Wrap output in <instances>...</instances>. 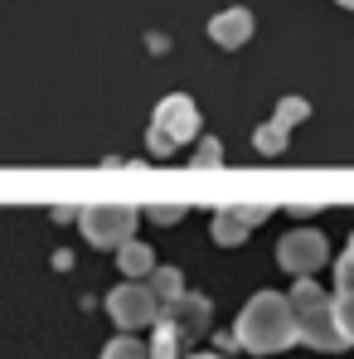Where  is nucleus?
<instances>
[{"mask_svg":"<svg viewBox=\"0 0 354 359\" xmlns=\"http://www.w3.org/2000/svg\"><path fill=\"white\" fill-rule=\"evenodd\" d=\"M189 161H194V165H219V161H224V151H219V141H204Z\"/></svg>","mask_w":354,"mask_h":359,"instance_id":"19","label":"nucleus"},{"mask_svg":"<svg viewBox=\"0 0 354 359\" xmlns=\"http://www.w3.org/2000/svg\"><path fill=\"white\" fill-rule=\"evenodd\" d=\"M179 214H184L179 204H151V219H156V224H175Z\"/></svg>","mask_w":354,"mask_h":359,"instance_id":"21","label":"nucleus"},{"mask_svg":"<svg viewBox=\"0 0 354 359\" xmlns=\"http://www.w3.org/2000/svg\"><path fill=\"white\" fill-rule=\"evenodd\" d=\"M199 136V107L184 97V93H170L156 117H151V131H146V151L151 156H175L184 141Z\"/></svg>","mask_w":354,"mask_h":359,"instance_id":"3","label":"nucleus"},{"mask_svg":"<svg viewBox=\"0 0 354 359\" xmlns=\"http://www.w3.org/2000/svg\"><path fill=\"white\" fill-rule=\"evenodd\" d=\"M136 224H141V209H131V204H88V209H78V229L93 248L117 252L126 238H136Z\"/></svg>","mask_w":354,"mask_h":359,"instance_id":"4","label":"nucleus"},{"mask_svg":"<svg viewBox=\"0 0 354 359\" xmlns=\"http://www.w3.org/2000/svg\"><path fill=\"white\" fill-rule=\"evenodd\" d=\"M287 297H292V316H296L301 345H311V350H320V355L345 350V330H340V316H335V297H330V292H320L311 277H296V287Z\"/></svg>","mask_w":354,"mask_h":359,"instance_id":"2","label":"nucleus"},{"mask_svg":"<svg viewBox=\"0 0 354 359\" xmlns=\"http://www.w3.org/2000/svg\"><path fill=\"white\" fill-rule=\"evenodd\" d=\"M209 39H214L219 49H238V44H247V39H252V10H243V5L219 10V15L209 20Z\"/></svg>","mask_w":354,"mask_h":359,"instance_id":"8","label":"nucleus"},{"mask_svg":"<svg viewBox=\"0 0 354 359\" xmlns=\"http://www.w3.org/2000/svg\"><path fill=\"white\" fill-rule=\"evenodd\" d=\"M146 287L161 297V306H165V301H175V297H184V277H179L175 267H156V272L146 277Z\"/></svg>","mask_w":354,"mask_h":359,"instance_id":"12","label":"nucleus"},{"mask_svg":"<svg viewBox=\"0 0 354 359\" xmlns=\"http://www.w3.org/2000/svg\"><path fill=\"white\" fill-rule=\"evenodd\" d=\"M238 340L247 355H282L296 340V316H292V297L287 292H257L247 297V306L238 311Z\"/></svg>","mask_w":354,"mask_h":359,"instance_id":"1","label":"nucleus"},{"mask_svg":"<svg viewBox=\"0 0 354 359\" xmlns=\"http://www.w3.org/2000/svg\"><path fill=\"white\" fill-rule=\"evenodd\" d=\"M325 257H330V243H325L320 229H292V233H282V243H277V262L292 277H311Z\"/></svg>","mask_w":354,"mask_h":359,"instance_id":"6","label":"nucleus"},{"mask_svg":"<svg viewBox=\"0 0 354 359\" xmlns=\"http://www.w3.org/2000/svg\"><path fill=\"white\" fill-rule=\"evenodd\" d=\"M335 297H354V257L350 252L335 262Z\"/></svg>","mask_w":354,"mask_h":359,"instance_id":"16","label":"nucleus"},{"mask_svg":"<svg viewBox=\"0 0 354 359\" xmlns=\"http://www.w3.org/2000/svg\"><path fill=\"white\" fill-rule=\"evenodd\" d=\"M350 257H354V233H350Z\"/></svg>","mask_w":354,"mask_h":359,"instance_id":"24","label":"nucleus"},{"mask_svg":"<svg viewBox=\"0 0 354 359\" xmlns=\"http://www.w3.org/2000/svg\"><path fill=\"white\" fill-rule=\"evenodd\" d=\"M335 5H345V10H354V0H335Z\"/></svg>","mask_w":354,"mask_h":359,"instance_id":"23","label":"nucleus"},{"mask_svg":"<svg viewBox=\"0 0 354 359\" xmlns=\"http://www.w3.org/2000/svg\"><path fill=\"white\" fill-rule=\"evenodd\" d=\"M151 330H156V335H151V359H189V355H184L189 335H179L170 320H156Z\"/></svg>","mask_w":354,"mask_h":359,"instance_id":"10","label":"nucleus"},{"mask_svg":"<svg viewBox=\"0 0 354 359\" xmlns=\"http://www.w3.org/2000/svg\"><path fill=\"white\" fill-rule=\"evenodd\" d=\"M107 316L121 330H146V325L161 320V297L146 282H121V287L107 292Z\"/></svg>","mask_w":354,"mask_h":359,"instance_id":"5","label":"nucleus"},{"mask_svg":"<svg viewBox=\"0 0 354 359\" xmlns=\"http://www.w3.org/2000/svg\"><path fill=\"white\" fill-rule=\"evenodd\" d=\"M117 267L126 272V282H146V277L156 272V252H151V243L126 238V243L117 248Z\"/></svg>","mask_w":354,"mask_h":359,"instance_id":"9","label":"nucleus"},{"mask_svg":"<svg viewBox=\"0 0 354 359\" xmlns=\"http://www.w3.org/2000/svg\"><path fill=\"white\" fill-rule=\"evenodd\" d=\"M229 209H233V214L243 219V224H247V229H252V224H262V219L272 214V204H229Z\"/></svg>","mask_w":354,"mask_h":359,"instance_id":"18","label":"nucleus"},{"mask_svg":"<svg viewBox=\"0 0 354 359\" xmlns=\"http://www.w3.org/2000/svg\"><path fill=\"white\" fill-rule=\"evenodd\" d=\"M306 112H311V102H306V97H282V102H277V117H272V121H282V126L292 131L296 121H306Z\"/></svg>","mask_w":354,"mask_h":359,"instance_id":"15","label":"nucleus"},{"mask_svg":"<svg viewBox=\"0 0 354 359\" xmlns=\"http://www.w3.org/2000/svg\"><path fill=\"white\" fill-rule=\"evenodd\" d=\"M209 233H214V243H219V248H238V243L247 238V224L238 219L233 209H219V214L209 219Z\"/></svg>","mask_w":354,"mask_h":359,"instance_id":"11","label":"nucleus"},{"mask_svg":"<svg viewBox=\"0 0 354 359\" xmlns=\"http://www.w3.org/2000/svg\"><path fill=\"white\" fill-rule=\"evenodd\" d=\"M335 316H340L345 345H354V297H335Z\"/></svg>","mask_w":354,"mask_h":359,"instance_id":"17","label":"nucleus"},{"mask_svg":"<svg viewBox=\"0 0 354 359\" xmlns=\"http://www.w3.org/2000/svg\"><path fill=\"white\" fill-rule=\"evenodd\" d=\"M161 320H170L179 335L199 340V335H209L214 306H209V297H199V292H184V297H175V301H165V306H161Z\"/></svg>","mask_w":354,"mask_h":359,"instance_id":"7","label":"nucleus"},{"mask_svg":"<svg viewBox=\"0 0 354 359\" xmlns=\"http://www.w3.org/2000/svg\"><path fill=\"white\" fill-rule=\"evenodd\" d=\"M214 345H219V355H233V350H243V340H238V330H219V335H209Z\"/></svg>","mask_w":354,"mask_h":359,"instance_id":"20","label":"nucleus"},{"mask_svg":"<svg viewBox=\"0 0 354 359\" xmlns=\"http://www.w3.org/2000/svg\"><path fill=\"white\" fill-rule=\"evenodd\" d=\"M97 359H151V350H146L136 335H117V340L102 345V355H97Z\"/></svg>","mask_w":354,"mask_h":359,"instance_id":"14","label":"nucleus"},{"mask_svg":"<svg viewBox=\"0 0 354 359\" xmlns=\"http://www.w3.org/2000/svg\"><path fill=\"white\" fill-rule=\"evenodd\" d=\"M189 359H229V355H219V350H214V355H189Z\"/></svg>","mask_w":354,"mask_h":359,"instance_id":"22","label":"nucleus"},{"mask_svg":"<svg viewBox=\"0 0 354 359\" xmlns=\"http://www.w3.org/2000/svg\"><path fill=\"white\" fill-rule=\"evenodd\" d=\"M252 146H257L262 156H282V151H287V126H282V121H262V126L252 131Z\"/></svg>","mask_w":354,"mask_h":359,"instance_id":"13","label":"nucleus"}]
</instances>
